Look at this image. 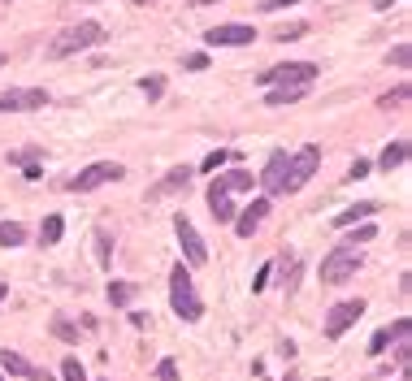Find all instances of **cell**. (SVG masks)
<instances>
[{"label": "cell", "mask_w": 412, "mask_h": 381, "mask_svg": "<svg viewBox=\"0 0 412 381\" xmlns=\"http://www.w3.org/2000/svg\"><path fill=\"white\" fill-rule=\"evenodd\" d=\"M100 39H105V26H100V22H91V18L70 22L66 31H57V35H53V43H48V57H53V61L74 57V52H87V48H91V43H100Z\"/></svg>", "instance_id": "6da1fadb"}, {"label": "cell", "mask_w": 412, "mask_h": 381, "mask_svg": "<svg viewBox=\"0 0 412 381\" xmlns=\"http://www.w3.org/2000/svg\"><path fill=\"white\" fill-rule=\"evenodd\" d=\"M170 308L182 316V320H200L204 316V303H200V295H195V286H191V273L182 264H174V273H170Z\"/></svg>", "instance_id": "7a4b0ae2"}, {"label": "cell", "mask_w": 412, "mask_h": 381, "mask_svg": "<svg viewBox=\"0 0 412 381\" xmlns=\"http://www.w3.org/2000/svg\"><path fill=\"white\" fill-rule=\"evenodd\" d=\"M317 74H321L317 61H282V66L261 74V87H274V83H282V87H313Z\"/></svg>", "instance_id": "3957f363"}, {"label": "cell", "mask_w": 412, "mask_h": 381, "mask_svg": "<svg viewBox=\"0 0 412 381\" xmlns=\"http://www.w3.org/2000/svg\"><path fill=\"white\" fill-rule=\"evenodd\" d=\"M317 165H321V147H317V143L299 147V152L291 156V165H287V178H282V195H295V191H304V182L317 174Z\"/></svg>", "instance_id": "277c9868"}, {"label": "cell", "mask_w": 412, "mask_h": 381, "mask_svg": "<svg viewBox=\"0 0 412 381\" xmlns=\"http://www.w3.org/2000/svg\"><path fill=\"white\" fill-rule=\"evenodd\" d=\"M356 268H360V251L356 247H334L321 260V282L326 286H343L347 278H356Z\"/></svg>", "instance_id": "5b68a950"}, {"label": "cell", "mask_w": 412, "mask_h": 381, "mask_svg": "<svg viewBox=\"0 0 412 381\" xmlns=\"http://www.w3.org/2000/svg\"><path fill=\"white\" fill-rule=\"evenodd\" d=\"M126 169L118 165V160H96V165H87L74 182H70V191H78V195H87V191H96V187H105V182H118Z\"/></svg>", "instance_id": "8992f818"}, {"label": "cell", "mask_w": 412, "mask_h": 381, "mask_svg": "<svg viewBox=\"0 0 412 381\" xmlns=\"http://www.w3.org/2000/svg\"><path fill=\"white\" fill-rule=\"evenodd\" d=\"M365 308H369L365 299H343V303H334L330 316H326V338H343L351 325L365 316Z\"/></svg>", "instance_id": "52a82bcc"}, {"label": "cell", "mask_w": 412, "mask_h": 381, "mask_svg": "<svg viewBox=\"0 0 412 381\" xmlns=\"http://www.w3.org/2000/svg\"><path fill=\"white\" fill-rule=\"evenodd\" d=\"M48 91L43 87H9L0 91V113H31V108H43Z\"/></svg>", "instance_id": "ba28073f"}, {"label": "cell", "mask_w": 412, "mask_h": 381, "mask_svg": "<svg viewBox=\"0 0 412 381\" xmlns=\"http://www.w3.org/2000/svg\"><path fill=\"white\" fill-rule=\"evenodd\" d=\"M252 39H256V26H247V22H226V26H209V31H204V43H209V48H243Z\"/></svg>", "instance_id": "9c48e42d"}, {"label": "cell", "mask_w": 412, "mask_h": 381, "mask_svg": "<svg viewBox=\"0 0 412 381\" xmlns=\"http://www.w3.org/2000/svg\"><path fill=\"white\" fill-rule=\"evenodd\" d=\"M174 230H178V247H182L187 264H209V243L200 239V230L187 221V216H178V221H174Z\"/></svg>", "instance_id": "30bf717a"}, {"label": "cell", "mask_w": 412, "mask_h": 381, "mask_svg": "<svg viewBox=\"0 0 412 381\" xmlns=\"http://www.w3.org/2000/svg\"><path fill=\"white\" fill-rule=\"evenodd\" d=\"M265 216H269V199H252L243 212H235V234H239V239H252L256 230H261Z\"/></svg>", "instance_id": "8fae6325"}, {"label": "cell", "mask_w": 412, "mask_h": 381, "mask_svg": "<svg viewBox=\"0 0 412 381\" xmlns=\"http://www.w3.org/2000/svg\"><path fill=\"white\" fill-rule=\"evenodd\" d=\"M287 165H291V156H287V152H274V156H269V165H265V174H261V187H265L269 195H282Z\"/></svg>", "instance_id": "7c38bea8"}, {"label": "cell", "mask_w": 412, "mask_h": 381, "mask_svg": "<svg viewBox=\"0 0 412 381\" xmlns=\"http://www.w3.org/2000/svg\"><path fill=\"white\" fill-rule=\"evenodd\" d=\"M204 199H209V212L217 216V221H235V204H230V191L222 187V178L209 187V195H204Z\"/></svg>", "instance_id": "4fadbf2b"}, {"label": "cell", "mask_w": 412, "mask_h": 381, "mask_svg": "<svg viewBox=\"0 0 412 381\" xmlns=\"http://www.w3.org/2000/svg\"><path fill=\"white\" fill-rule=\"evenodd\" d=\"M0 364H5V372H18V377H26V381H48V372L35 368L31 360H22L18 351H0Z\"/></svg>", "instance_id": "5bb4252c"}, {"label": "cell", "mask_w": 412, "mask_h": 381, "mask_svg": "<svg viewBox=\"0 0 412 381\" xmlns=\"http://www.w3.org/2000/svg\"><path fill=\"white\" fill-rule=\"evenodd\" d=\"M412 334V320H395V325H386V330H378L374 334V343H369V355H382L395 338H408Z\"/></svg>", "instance_id": "9a60e30c"}, {"label": "cell", "mask_w": 412, "mask_h": 381, "mask_svg": "<svg viewBox=\"0 0 412 381\" xmlns=\"http://www.w3.org/2000/svg\"><path fill=\"white\" fill-rule=\"evenodd\" d=\"M187 182H191V169H187V165H178V169H170V174H165V178L157 182V187H152L148 195H152V199H165V195H174V191H182Z\"/></svg>", "instance_id": "2e32d148"}, {"label": "cell", "mask_w": 412, "mask_h": 381, "mask_svg": "<svg viewBox=\"0 0 412 381\" xmlns=\"http://www.w3.org/2000/svg\"><path fill=\"white\" fill-rule=\"evenodd\" d=\"M403 160H408V139H395V143H386L382 147V156H378V169H399L403 165Z\"/></svg>", "instance_id": "e0dca14e"}, {"label": "cell", "mask_w": 412, "mask_h": 381, "mask_svg": "<svg viewBox=\"0 0 412 381\" xmlns=\"http://www.w3.org/2000/svg\"><path fill=\"white\" fill-rule=\"evenodd\" d=\"M374 212H378V204H369V199H365V204H356V208L339 212V216H334V226H339V230H351L356 221H365V216H374Z\"/></svg>", "instance_id": "ac0fdd59"}, {"label": "cell", "mask_w": 412, "mask_h": 381, "mask_svg": "<svg viewBox=\"0 0 412 381\" xmlns=\"http://www.w3.org/2000/svg\"><path fill=\"white\" fill-rule=\"evenodd\" d=\"M222 187L235 195V191H256V174L252 169H230L226 178H222Z\"/></svg>", "instance_id": "d6986e66"}, {"label": "cell", "mask_w": 412, "mask_h": 381, "mask_svg": "<svg viewBox=\"0 0 412 381\" xmlns=\"http://www.w3.org/2000/svg\"><path fill=\"white\" fill-rule=\"evenodd\" d=\"M304 95H308V87H274V91L265 95V104L278 108V104H295V100H304Z\"/></svg>", "instance_id": "ffe728a7"}, {"label": "cell", "mask_w": 412, "mask_h": 381, "mask_svg": "<svg viewBox=\"0 0 412 381\" xmlns=\"http://www.w3.org/2000/svg\"><path fill=\"white\" fill-rule=\"evenodd\" d=\"M105 299H109L113 308H130V299H135V282H109Z\"/></svg>", "instance_id": "44dd1931"}, {"label": "cell", "mask_w": 412, "mask_h": 381, "mask_svg": "<svg viewBox=\"0 0 412 381\" xmlns=\"http://www.w3.org/2000/svg\"><path fill=\"white\" fill-rule=\"evenodd\" d=\"M26 243V226L18 221H0V247H22Z\"/></svg>", "instance_id": "7402d4cb"}, {"label": "cell", "mask_w": 412, "mask_h": 381, "mask_svg": "<svg viewBox=\"0 0 412 381\" xmlns=\"http://www.w3.org/2000/svg\"><path fill=\"white\" fill-rule=\"evenodd\" d=\"M61 234H66V221H61V216H48L43 230H39V243H43V247H53V243H61Z\"/></svg>", "instance_id": "603a6c76"}, {"label": "cell", "mask_w": 412, "mask_h": 381, "mask_svg": "<svg viewBox=\"0 0 412 381\" xmlns=\"http://www.w3.org/2000/svg\"><path fill=\"white\" fill-rule=\"evenodd\" d=\"M408 100H412V87H408V83H399V87H395V91H386L378 104H382V108H403Z\"/></svg>", "instance_id": "cb8c5ba5"}, {"label": "cell", "mask_w": 412, "mask_h": 381, "mask_svg": "<svg viewBox=\"0 0 412 381\" xmlns=\"http://www.w3.org/2000/svg\"><path fill=\"white\" fill-rule=\"evenodd\" d=\"M96 264H113V243H109V234L105 230H96Z\"/></svg>", "instance_id": "d4e9b609"}, {"label": "cell", "mask_w": 412, "mask_h": 381, "mask_svg": "<svg viewBox=\"0 0 412 381\" xmlns=\"http://www.w3.org/2000/svg\"><path fill=\"white\" fill-rule=\"evenodd\" d=\"M386 66H399V70H408V66H412V48H408V43H395V48L386 52Z\"/></svg>", "instance_id": "484cf974"}, {"label": "cell", "mask_w": 412, "mask_h": 381, "mask_svg": "<svg viewBox=\"0 0 412 381\" xmlns=\"http://www.w3.org/2000/svg\"><path fill=\"white\" fill-rule=\"evenodd\" d=\"M53 334H57L61 343H78V334H83V330H74V320H66V316H57V320H53Z\"/></svg>", "instance_id": "4316f807"}, {"label": "cell", "mask_w": 412, "mask_h": 381, "mask_svg": "<svg viewBox=\"0 0 412 381\" xmlns=\"http://www.w3.org/2000/svg\"><path fill=\"white\" fill-rule=\"evenodd\" d=\"M139 87H143V95H148V100H161V91H165V78H161V74H152V78H143Z\"/></svg>", "instance_id": "83f0119b"}, {"label": "cell", "mask_w": 412, "mask_h": 381, "mask_svg": "<svg viewBox=\"0 0 412 381\" xmlns=\"http://www.w3.org/2000/svg\"><path fill=\"white\" fill-rule=\"evenodd\" d=\"M61 381H87L83 364H78V360H61Z\"/></svg>", "instance_id": "f1b7e54d"}, {"label": "cell", "mask_w": 412, "mask_h": 381, "mask_svg": "<svg viewBox=\"0 0 412 381\" xmlns=\"http://www.w3.org/2000/svg\"><path fill=\"white\" fill-rule=\"evenodd\" d=\"M374 234H378V226H360V230H351V234H347V243H343V247H360V243H369Z\"/></svg>", "instance_id": "f546056e"}, {"label": "cell", "mask_w": 412, "mask_h": 381, "mask_svg": "<svg viewBox=\"0 0 412 381\" xmlns=\"http://www.w3.org/2000/svg\"><path fill=\"white\" fill-rule=\"evenodd\" d=\"M157 381H182V377H178V364H174V360H161V364H157Z\"/></svg>", "instance_id": "4dcf8cb0"}, {"label": "cell", "mask_w": 412, "mask_h": 381, "mask_svg": "<svg viewBox=\"0 0 412 381\" xmlns=\"http://www.w3.org/2000/svg\"><path fill=\"white\" fill-rule=\"evenodd\" d=\"M182 70H209V52H191V57H182Z\"/></svg>", "instance_id": "1f68e13d"}, {"label": "cell", "mask_w": 412, "mask_h": 381, "mask_svg": "<svg viewBox=\"0 0 412 381\" xmlns=\"http://www.w3.org/2000/svg\"><path fill=\"white\" fill-rule=\"evenodd\" d=\"M226 160H230V152H213V156H204V165H200V169H204V174H213L217 165H226Z\"/></svg>", "instance_id": "d6a6232c"}, {"label": "cell", "mask_w": 412, "mask_h": 381, "mask_svg": "<svg viewBox=\"0 0 412 381\" xmlns=\"http://www.w3.org/2000/svg\"><path fill=\"white\" fill-rule=\"evenodd\" d=\"M299 35H304V26H278V31H274V39H278V43H287V39H299Z\"/></svg>", "instance_id": "836d02e7"}, {"label": "cell", "mask_w": 412, "mask_h": 381, "mask_svg": "<svg viewBox=\"0 0 412 381\" xmlns=\"http://www.w3.org/2000/svg\"><path fill=\"white\" fill-rule=\"evenodd\" d=\"M395 360L408 368V360H412V355H408V338H395Z\"/></svg>", "instance_id": "e575fe53"}, {"label": "cell", "mask_w": 412, "mask_h": 381, "mask_svg": "<svg viewBox=\"0 0 412 381\" xmlns=\"http://www.w3.org/2000/svg\"><path fill=\"white\" fill-rule=\"evenodd\" d=\"M287 5H299V0H261V9L274 14V9H287Z\"/></svg>", "instance_id": "d590c367"}, {"label": "cell", "mask_w": 412, "mask_h": 381, "mask_svg": "<svg viewBox=\"0 0 412 381\" xmlns=\"http://www.w3.org/2000/svg\"><path fill=\"white\" fill-rule=\"evenodd\" d=\"M365 174H369V160H356V165L347 169V178H351V182H356V178H365Z\"/></svg>", "instance_id": "8d00e7d4"}, {"label": "cell", "mask_w": 412, "mask_h": 381, "mask_svg": "<svg viewBox=\"0 0 412 381\" xmlns=\"http://www.w3.org/2000/svg\"><path fill=\"white\" fill-rule=\"evenodd\" d=\"M265 282H269V264L261 268V273H256V282H252V291H256V295H261V291H265Z\"/></svg>", "instance_id": "74e56055"}, {"label": "cell", "mask_w": 412, "mask_h": 381, "mask_svg": "<svg viewBox=\"0 0 412 381\" xmlns=\"http://www.w3.org/2000/svg\"><path fill=\"white\" fill-rule=\"evenodd\" d=\"M374 5H378V9H391V5H399V0H374Z\"/></svg>", "instance_id": "f35d334b"}, {"label": "cell", "mask_w": 412, "mask_h": 381, "mask_svg": "<svg viewBox=\"0 0 412 381\" xmlns=\"http://www.w3.org/2000/svg\"><path fill=\"white\" fill-rule=\"evenodd\" d=\"M5 295H9V286H5V282H0V308H5Z\"/></svg>", "instance_id": "ab89813d"}, {"label": "cell", "mask_w": 412, "mask_h": 381, "mask_svg": "<svg viewBox=\"0 0 412 381\" xmlns=\"http://www.w3.org/2000/svg\"><path fill=\"white\" fill-rule=\"evenodd\" d=\"M0 66H9V52H0Z\"/></svg>", "instance_id": "60d3db41"}, {"label": "cell", "mask_w": 412, "mask_h": 381, "mask_svg": "<svg viewBox=\"0 0 412 381\" xmlns=\"http://www.w3.org/2000/svg\"><path fill=\"white\" fill-rule=\"evenodd\" d=\"M200 5H217V0H200Z\"/></svg>", "instance_id": "b9f144b4"}, {"label": "cell", "mask_w": 412, "mask_h": 381, "mask_svg": "<svg viewBox=\"0 0 412 381\" xmlns=\"http://www.w3.org/2000/svg\"><path fill=\"white\" fill-rule=\"evenodd\" d=\"M100 381H105V377H100Z\"/></svg>", "instance_id": "7bdbcfd3"}, {"label": "cell", "mask_w": 412, "mask_h": 381, "mask_svg": "<svg viewBox=\"0 0 412 381\" xmlns=\"http://www.w3.org/2000/svg\"><path fill=\"white\" fill-rule=\"evenodd\" d=\"M0 381H5V377H0Z\"/></svg>", "instance_id": "ee69618b"}]
</instances>
